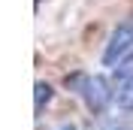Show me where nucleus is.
Wrapping results in <instances>:
<instances>
[{"label":"nucleus","mask_w":133,"mask_h":130,"mask_svg":"<svg viewBox=\"0 0 133 130\" xmlns=\"http://www.w3.org/2000/svg\"><path fill=\"white\" fill-rule=\"evenodd\" d=\"M58 130H79V127H76V124H61Z\"/></svg>","instance_id":"423d86ee"},{"label":"nucleus","mask_w":133,"mask_h":130,"mask_svg":"<svg viewBox=\"0 0 133 130\" xmlns=\"http://www.w3.org/2000/svg\"><path fill=\"white\" fill-rule=\"evenodd\" d=\"M133 61V18L121 21V24L112 30L106 49H103V67H121Z\"/></svg>","instance_id":"f03ea898"},{"label":"nucleus","mask_w":133,"mask_h":130,"mask_svg":"<svg viewBox=\"0 0 133 130\" xmlns=\"http://www.w3.org/2000/svg\"><path fill=\"white\" fill-rule=\"evenodd\" d=\"M103 130H133V118H112Z\"/></svg>","instance_id":"39448f33"},{"label":"nucleus","mask_w":133,"mask_h":130,"mask_svg":"<svg viewBox=\"0 0 133 130\" xmlns=\"http://www.w3.org/2000/svg\"><path fill=\"white\" fill-rule=\"evenodd\" d=\"M49 100H51V88L45 82H39L36 85V112H42V103H49Z\"/></svg>","instance_id":"20e7f679"},{"label":"nucleus","mask_w":133,"mask_h":130,"mask_svg":"<svg viewBox=\"0 0 133 130\" xmlns=\"http://www.w3.org/2000/svg\"><path fill=\"white\" fill-rule=\"evenodd\" d=\"M115 103L127 112H133V64L118 70V82H115Z\"/></svg>","instance_id":"7ed1b4c3"},{"label":"nucleus","mask_w":133,"mask_h":130,"mask_svg":"<svg viewBox=\"0 0 133 130\" xmlns=\"http://www.w3.org/2000/svg\"><path fill=\"white\" fill-rule=\"evenodd\" d=\"M66 88L76 91L91 112H103L109 103H115V91L109 88V82L103 79V76H91V73L66 76Z\"/></svg>","instance_id":"f257e3e1"}]
</instances>
